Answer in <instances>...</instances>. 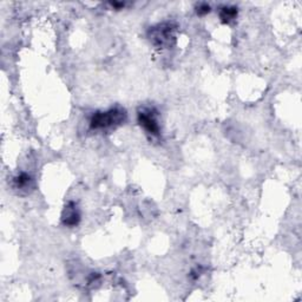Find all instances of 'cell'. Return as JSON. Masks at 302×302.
<instances>
[{"label": "cell", "instance_id": "cell-1", "mask_svg": "<svg viewBox=\"0 0 302 302\" xmlns=\"http://www.w3.org/2000/svg\"><path fill=\"white\" fill-rule=\"evenodd\" d=\"M126 121V111L123 108L116 107L109 109L108 111H96L90 118V129L91 130H109L120 126Z\"/></svg>", "mask_w": 302, "mask_h": 302}, {"label": "cell", "instance_id": "cell-2", "mask_svg": "<svg viewBox=\"0 0 302 302\" xmlns=\"http://www.w3.org/2000/svg\"><path fill=\"white\" fill-rule=\"evenodd\" d=\"M175 25L171 23H162L150 27L148 31V38L152 45L160 49H170L175 44Z\"/></svg>", "mask_w": 302, "mask_h": 302}, {"label": "cell", "instance_id": "cell-3", "mask_svg": "<svg viewBox=\"0 0 302 302\" xmlns=\"http://www.w3.org/2000/svg\"><path fill=\"white\" fill-rule=\"evenodd\" d=\"M137 121L144 131L152 137L161 135V125L158 122V111L152 107L142 108L137 114Z\"/></svg>", "mask_w": 302, "mask_h": 302}, {"label": "cell", "instance_id": "cell-4", "mask_svg": "<svg viewBox=\"0 0 302 302\" xmlns=\"http://www.w3.org/2000/svg\"><path fill=\"white\" fill-rule=\"evenodd\" d=\"M80 219H82V214H80L78 204L76 202L70 201L65 205L63 214H61V223L68 228H73V227L78 226Z\"/></svg>", "mask_w": 302, "mask_h": 302}, {"label": "cell", "instance_id": "cell-5", "mask_svg": "<svg viewBox=\"0 0 302 302\" xmlns=\"http://www.w3.org/2000/svg\"><path fill=\"white\" fill-rule=\"evenodd\" d=\"M12 182H13V188L20 191L33 188V179L27 173H20L15 175Z\"/></svg>", "mask_w": 302, "mask_h": 302}, {"label": "cell", "instance_id": "cell-6", "mask_svg": "<svg viewBox=\"0 0 302 302\" xmlns=\"http://www.w3.org/2000/svg\"><path fill=\"white\" fill-rule=\"evenodd\" d=\"M220 20L223 24H230L233 23L238 17V7L235 6H223L220 10Z\"/></svg>", "mask_w": 302, "mask_h": 302}, {"label": "cell", "instance_id": "cell-7", "mask_svg": "<svg viewBox=\"0 0 302 302\" xmlns=\"http://www.w3.org/2000/svg\"><path fill=\"white\" fill-rule=\"evenodd\" d=\"M211 11V7L209 4H207V2H201V4H198L197 6H196V13H197L198 15H205L208 13H210Z\"/></svg>", "mask_w": 302, "mask_h": 302}, {"label": "cell", "instance_id": "cell-8", "mask_svg": "<svg viewBox=\"0 0 302 302\" xmlns=\"http://www.w3.org/2000/svg\"><path fill=\"white\" fill-rule=\"evenodd\" d=\"M201 274H202V270H201V268H198V267H197V268L191 270L190 276H191L192 280H197L201 276Z\"/></svg>", "mask_w": 302, "mask_h": 302}, {"label": "cell", "instance_id": "cell-9", "mask_svg": "<svg viewBox=\"0 0 302 302\" xmlns=\"http://www.w3.org/2000/svg\"><path fill=\"white\" fill-rule=\"evenodd\" d=\"M110 5L114 8H117V10H120V8H122L125 6V2H110Z\"/></svg>", "mask_w": 302, "mask_h": 302}]
</instances>
